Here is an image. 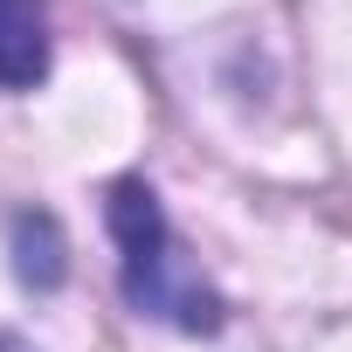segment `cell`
<instances>
[{
	"label": "cell",
	"instance_id": "3",
	"mask_svg": "<svg viewBox=\"0 0 352 352\" xmlns=\"http://www.w3.org/2000/svg\"><path fill=\"white\" fill-rule=\"evenodd\" d=\"M14 270H21L28 290H56V283L69 276L56 214H42V208H21V214H14Z\"/></svg>",
	"mask_w": 352,
	"mask_h": 352
},
{
	"label": "cell",
	"instance_id": "2",
	"mask_svg": "<svg viewBox=\"0 0 352 352\" xmlns=\"http://www.w3.org/2000/svg\"><path fill=\"white\" fill-rule=\"evenodd\" d=\"M49 76V8L0 0V90H35Z\"/></svg>",
	"mask_w": 352,
	"mask_h": 352
},
{
	"label": "cell",
	"instance_id": "1",
	"mask_svg": "<svg viewBox=\"0 0 352 352\" xmlns=\"http://www.w3.org/2000/svg\"><path fill=\"white\" fill-rule=\"evenodd\" d=\"M104 214H111V235L124 249V304L138 318H159L173 331H214L221 324L214 283L187 263L180 242H173L166 208H159V194L145 180H118L111 201H104Z\"/></svg>",
	"mask_w": 352,
	"mask_h": 352
}]
</instances>
